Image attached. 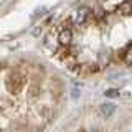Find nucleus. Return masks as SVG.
<instances>
[{
	"label": "nucleus",
	"mask_w": 132,
	"mask_h": 132,
	"mask_svg": "<svg viewBox=\"0 0 132 132\" xmlns=\"http://www.w3.org/2000/svg\"><path fill=\"white\" fill-rule=\"evenodd\" d=\"M23 86H25V78L22 76V74L12 73L10 76H8V79H7V89L10 91L12 94H18L20 91L23 89Z\"/></svg>",
	"instance_id": "1"
},
{
	"label": "nucleus",
	"mask_w": 132,
	"mask_h": 132,
	"mask_svg": "<svg viewBox=\"0 0 132 132\" xmlns=\"http://www.w3.org/2000/svg\"><path fill=\"white\" fill-rule=\"evenodd\" d=\"M89 15H91V10H89V8L88 7H81L79 10H78V13H76V23L78 25H84L86 22H88Z\"/></svg>",
	"instance_id": "2"
},
{
	"label": "nucleus",
	"mask_w": 132,
	"mask_h": 132,
	"mask_svg": "<svg viewBox=\"0 0 132 132\" xmlns=\"http://www.w3.org/2000/svg\"><path fill=\"white\" fill-rule=\"evenodd\" d=\"M58 40H60L61 45H69L73 40V33L69 28H63V30L60 31V35H58Z\"/></svg>",
	"instance_id": "3"
},
{
	"label": "nucleus",
	"mask_w": 132,
	"mask_h": 132,
	"mask_svg": "<svg viewBox=\"0 0 132 132\" xmlns=\"http://www.w3.org/2000/svg\"><path fill=\"white\" fill-rule=\"evenodd\" d=\"M99 109H101V114H102V116L111 117V116L114 114V111H116V104H112V102H107V104H102Z\"/></svg>",
	"instance_id": "4"
},
{
	"label": "nucleus",
	"mask_w": 132,
	"mask_h": 132,
	"mask_svg": "<svg viewBox=\"0 0 132 132\" xmlns=\"http://www.w3.org/2000/svg\"><path fill=\"white\" fill-rule=\"evenodd\" d=\"M119 12L122 15H130L132 13V0H124L121 5H119Z\"/></svg>",
	"instance_id": "5"
},
{
	"label": "nucleus",
	"mask_w": 132,
	"mask_h": 132,
	"mask_svg": "<svg viewBox=\"0 0 132 132\" xmlns=\"http://www.w3.org/2000/svg\"><path fill=\"white\" fill-rule=\"evenodd\" d=\"M124 63H126V64H132V45H129L127 50L124 51Z\"/></svg>",
	"instance_id": "6"
},
{
	"label": "nucleus",
	"mask_w": 132,
	"mask_h": 132,
	"mask_svg": "<svg viewBox=\"0 0 132 132\" xmlns=\"http://www.w3.org/2000/svg\"><path fill=\"white\" fill-rule=\"evenodd\" d=\"M104 94H106V97H119V96H121L119 89H107Z\"/></svg>",
	"instance_id": "7"
}]
</instances>
